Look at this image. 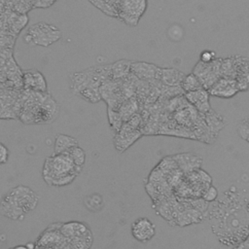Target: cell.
<instances>
[{
  "label": "cell",
  "mask_w": 249,
  "mask_h": 249,
  "mask_svg": "<svg viewBox=\"0 0 249 249\" xmlns=\"http://www.w3.org/2000/svg\"><path fill=\"white\" fill-rule=\"evenodd\" d=\"M208 216L212 231L221 243L238 245L249 236V200L234 187L211 202Z\"/></svg>",
  "instance_id": "1"
},
{
  "label": "cell",
  "mask_w": 249,
  "mask_h": 249,
  "mask_svg": "<svg viewBox=\"0 0 249 249\" xmlns=\"http://www.w3.org/2000/svg\"><path fill=\"white\" fill-rule=\"evenodd\" d=\"M39 201L36 193L27 186H17L6 193L0 200V213L11 220L21 221L33 211Z\"/></svg>",
  "instance_id": "2"
},
{
  "label": "cell",
  "mask_w": 249,
  "mask_h": 249,
  "mask_svg": "<svg viewBox=\"0 0 249 249\" xmlns=\"http://www.w3.org/2000/svg\"><path fill=\"white\" fill-rule=\"evenodd\" d=\"M22 101L18 117L25 124L50 123L56 118L58 105L46 92L32 91Z\"/></svg>",
  "instance_id": "3"
},
{
  "label": "cell",
  "mask_w": 249,
  "mask_h": 249,
  "mask_svg": "<svg viewBox=\"0 0 249 249\" xmlns=\"http://www.w3.org/2000/svg\"><path fill=\"white\" fill-rule=\"evenodd\" d=\"M82 167L77 166L67 153L53 154L45 160L43 179L49 186L63 187L74 181Z\"/></svg>",
  "instance_id": "4"
},
{
  "label": "cell",
  "mask_w": 249,
  "mask_h": 249,
  "mask_svg": "<svg viewBox=\"0 0 249 249\" xmlns=\"http://www.w3.org/2000/svg\"><path fill=\"white\" fill-rule=\"evenodd\" d=\"M60 38L61 32L55 25L40 21L28 27L23 40L29 46L49 47Z\"/></svg>",
  "instance_id": "5"
},
{
  "label": "cell",
  "mask_w": 249,
  "mask_h": 249,
  "mask_svg": "<svg viewBox=\"0 0 249 249\" xmlns=\"http://www.w3.org/2000/svg\"><path fill=\"white\" fill-rule=\"evenodd\" d=\"M147 7V0H121L117 18L128 26H136Z\"/></svg>",
  "instance_id": "6"
},
{
  "label": "cell",
  "mask_w": 249,
  "mask_h": 249,
  "mask_svg": "<svg viewBox=\"0 0 249 249\" xmlns=\"http://www.w3.org/2000/svg\"><path fill=\"white\" fill-rule=\"evenodd\" d=\"M221 62L222 58H215L210 63H202L198 61L194 67L193 73L198 78L203 89L208 90L212 85L221 78Z\"/></svg>",
  "instance_id": "7"
},
{
  "label": "cell",
  "mask_w": 249,
  "mask_h": 249,
  "mask_svg": "<svg viewBox=\"0 0 249 249\" xmlns=\"http://www.w3.org/2000/svg\"><path fill=\"white\" fill-rule=\"evenodd\" d=\"M142 135L143 132L140 129L130 125L127 123H124L120 130L116 132L114 136V145L116 150L121 153L124 152Z\"/></svg>",
  "instance_id": "8"
},
{
  "label": "cell",
  "mask_w": 249,
  "mask_h": 249,
  "mask_svg": "<svg viewBox=\"0 0 249 249\" xmlns=\"http://www.w3.org/2000/svg\"><path fill=\"white\" fill-rule=\"evenodd\" d=\"M131 234L139 242L150 241L156 234L155 224L146 217H140L131 224Z\"/></svg>",
  "instance_id": "9"
},
{
  "label": "cell",
  "mask_w": 249,
  "mask_h": 249,
  "mask_svg": "<svg viewBox=\"0 0 249 249\" xmlns=\"http://www.w3.org/2000/svg\"><path fill=\"white\" fill-rule=\"evenodd\" d=\"M207 91L209 92V94L217 97L230 98L235 95L239 91V89L235 79L221 77L212 85V87Z\"/></svg>",
  "instance_id": "10"
},
{
  "label": "cell",
  "mask_w": 249,
  "mask_h": 249,
  "mask_svg": "<svg viewBox=\"0 0 249 249\" xmlns=\"http://www.w3.org/2000/svg\"><path fill=\"white\" fill-rule=\"evenodd\" d=\"M22 85L26 90L47 92L48 89L44 75L36 69H29L22 73Z\"/></svg>",
  "instance_id": "11"
},
{
  "label": "cell",
  "mask_w": 249,
  "mask_h": 249,
  "mask_svg": "<svg viewBox=\"0 0 249 249\" xmlns=\"http://www.w3.org/2000/svg\"><path fill=\"white\" fill-rule=\"evenodd\" d=\"M185 98L200 114H206L212 110L209 103V92L203 88L185 93Z\"/></svg>",
  "instance_id": "12"
},
{
  "label": "cell",
  "mask_w": 249,
  "mask_h": 249,
  "mask_svg": "<svg viewBox=\"0 0 249 249\" xmlns=\"http://www.w3.org/2000/svg\"><path fill=\"white\" fill-rule=\"evenodd\" d=\"M159 70H160V67H158L155 64H151L143 61H137V62L131 61L130 71L138 79H141L144 81L157 79Z\"/></svg>",
  "instance_id": "13"
},
{
  "label": "cell",
  "mask_w": 249,
  "mask_h": 249,
  "mask_svg": "<svg viewBox=\"0 0 249 249\" xmlns=\"http://www.w3.org/2000/svg\"><path fill=\"white\" fill-rule=\"evenodd\" d=\"M60 232L68 239L91 235V231L87 227V225L80 222H70L66 224H61Z\"/></svg>",
  "instance_id": "14"
},
{
  "label": "cell",
  "mask_w": 249,
  "mask_h": 249,
  "mask_svg": "<svg viewBox=\"0 0 249 249\" xmlns=\"http://www.w3.org/2000/svg\"><path fill=\"white\" fill-rule=\"evenodd\" d=\"M185 74L174 68H160L158 77L164 86L178 87L180 86Z\"/></svg>",
  "instance_id": "15"
},
{
  "label": "cell",
  "mask_w": 249,
  "mask_h": 249,
  "mask_svg": "<svg viewBox=\"0 0 249 249\" xmlns=\"http://www.w3.org/2000/svg\"><path fill=\"white\" fill-rule=\"evenodd\" d=\"M78 140L75 137H72L67 134L58 133L55 135L54 139V148L53 154H62L67 152L70 148L77 146Z\"/></svg>",
  "instance_id": "16"
},
{
  "label": "cell",
  "mask_w": 249,
  "mask_h": 249,
  "mask_svg": "<svg viewBox=\"0 0 249 249\" xmlns=\"http://www.w3.org/2000/svg\"><path fill=\"white\" fill-rule=\"evenodd\" d=\"M130 67L131 61L124 59L118 60L111 64V80L125 78L130 72Z\"/></svg>",
  "instance_id": "17"
},
{
  "label": "cell",
  "mask_w": 249,
  "mask_h": 249,
  "mask_svg": "<svg viewBox=\"0 0 249 249\" xmlns=\"http://www.w3.org/2000/svg\"><path fill=\"white\" fill-rule=\"evenodd\" d=\"M180 87H181L183 92H185V93L202 89L201 83L199 82L198 78L194 73H190L188 75H185L181 84H180Z\"/></svg>",
  "instance_id": "18"
},
{
  "label": "cell",
  "mask_w": 249,
  "mask_h": 249,
  "mask_svg": "<svg viewBox=\"0 0 249 249\" xmlns=\"http://www.w3.org/2000/svg\"><path fill=\"white\" fill-rule=\"evenodd\" d=\"M76 95L86 101L90 102V103H96L101 100V95H100L98 88L84 89L80 90Z\"/></svg>",
  "instance_id": "19"
},
{
  "label": "cell",
  "mask_w": 249,
  "mask_h": 249,
  "mask_svg": "<svg viewBox=\"0 0 249 249\" xmlns=\"http://www.w3.org/2000/svg\"><path fill=\"white\" fill-rule=\"evenodd\" d=\"M65 153H67L69 155V157L71 158V160L77 166H80L83 168L85 161H86V153L81 147H79V145L70 148Z\"/></svg>",
  "instance_id": "20"
},
{
  "label": "cell",
  "mask_w": 249,
  "mask_h": 249,
  "mask_svg": "<svg viewBox=\"0 0 249 249\" xmlns=\"http://www.w3.org/2000/svg\"><path fill=\"white\" fill-rule=\"evenodd\" d=\"M107 113H108V121H109L110 126L116 133L122 127V125L124 124V120L117 110L107 108Z\"/></svg>",
  "instance_id": "21"
},
{
  "label": "cell",
  "mask_w": 249,
  "mask_h": 249,
  "mask_svg": "<svg viewBox=\"0 0 249 249\" xmlns=\"http://www.w3.org/2000/svg\"><path fill=\"white\" fill-rule=\"evenodd\" d=\"M85 205L90 211H99L103 206V199L98 194H93L85 198Z\"/></svg>",
  "instance_id": "22"
},
{
  "label": "cell",
  "mask_w": 249,
  "mask_h": 249,
  "mask_svg": "<svg viewBox=\"0 0 249 249\" xmlns=\"http://www.w3.org/2000/svg\"><path fill=\"white\" fill-rule=\"evenodd\" d=\"M184 28L183 26H181L178 23H173L171 24L168 28H167V36L169 38V40L173 41V42H179L183 39L184 37Z\"/></svg>",
  "instance_id": "23"
},
{
  "label": "cell",
  "mask_w": 249,
  "mask_h": 249,
  "mask_svg": "<svg viewBox=\"0 0 249 249\" xmlns=\"http://www.w3.org/2000/svg\"><path fill=\"white\" fill-rule=\"evenodd\" d=\"M201 198L208 202V203H211L213 201H215L217 198H218V191L217 189L213 186V185H210L202 194L201 196Z\"/></svg>",
  "instance_id": "24"
},
{
  "label": "cell",
  "mask_w": 249,
  "mask_h": 249,
  "mask_svg": "<svg viewBox=\"0 0 249 249\" xmlns=\"http://www.w3.org/2000/svg\"><path fill=\"white\" fill-rule=\"evenodd\" d=\"M215 54H216V53L214 51L204 50L200 53L199 61L202 63H210L215 59Z\"/></svg>",
  "instance_id": "25"
},
{
  "label": "cell",
  "mask_w": 249,
  "mask_h": 249,
  "mask_svg": "<svg viewBox=\"0 0 249 249\" xmlns=\"http://www.w3.org/2000/svg\"><path fill=\"white\" fill-rule=\"evenodd\" d=\"M9 160V150L8 148L0 142V164H4Z\"/></svg>",
  "instance_id": "26"
},
{
  "label": "cell",
  "mask_w": 249,
  "mask_h": 249,
  "mask_svg": "<svg viewBox=\"0 0 249 249\" xmlns=\"http://www.w3.org/2000/svg\"><path fill=\"white\" fill-rule=\"evenodd\" d=\"M25 247H26L27 249H36V244L29 242V243H27V244L25 245Z\"/></svg>",
  "instance_id": "27"
},
{
  "label": "cell",
  "mask_w": 249,
  "mask_h": 249,
  "mask_svg": "<svg viewBox=\"0 0 249 249\" xmlns=\"http://www.w3.org/2000/svg\"><path fill=\"white\" fill-rule=\"evenodd\" d=\"M12 249H27L25 246H17L15 248H12Z\"/></svg>",
  "instance_id": "28"
}]
</instances>
